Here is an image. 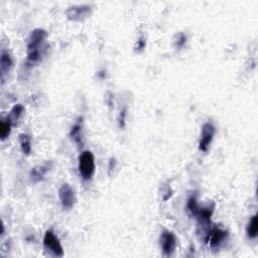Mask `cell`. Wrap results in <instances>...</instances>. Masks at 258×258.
Segmentation results:
<instances>
[{"label":"cell","instance_id":"6da1fadb","mask_svg":"<svg viewBox=\"0 0 258 258\" xmlns=\"http://www.w3.org/2000/svg\"><path fill=\"white\" fill-rule=\"evenodd\" d=\"M48 33L43 28H36L29 35L27 42V67L40 63L47 54Z\"/></svg>","mask_w":258,"mask_h":258},{"label":"cell","instance_id":"7a4b0ae2","mask_svg":"<svg viewBox=\"0 0 258 258\" xmlns=\"http://www.w3.org/2000/svg\"><path fill=\"white\" fill-rule=\"evenodd\" d=\"M187 208L190 213L201 224L206 225V226H209L211 224V218H212V215H213L214 208H215L214 204H212L211 206H208V207H201L198 203L197 197L193 195L188 200Z\"/></svg>","mask_w":258,"mask_h":258},{"label":"cell","instance_id":"3957f363","mask_svg":"<svg viewBox=\"0 0 258 258\" xmlns=\"http://www.w3.org/2000/svg\"><path fill=\"white\" fill-rule=\"evenodd\" d=\"M96 164L94 155L90 150H85L79 157V173L83 179L89 180L95 174Z\"/></svg>","mask_w":258,"mask_h":258},{"label":"cell","instance_id":"277c9868","mask_svg":"<svg viewBox=\"0 0 258 258\" xmlns=\"http://www.w3.org/2000/svg\"><path fill=\"white\" fill-rule=\"evenodd\" d=\"M228 237V232L219 227H212L205 233V243L212 249L219 248Z\"/></svg>","mask_w":258,"mask_h":258},{"label":"cell","instance_id":"5b68a950","mask_svg":"<svg viewBox=\"0 0 258 258\" xmlns=\"http://www.w3.org/2000/svg\"><path fill=\"white\" fill-rule=\"evenodd\" d=\"M43 246L44 249L49 254L55 257H63L64 256V248L60 244L59 238L52 230H48L43 237Z\"/></svg>","mask_w":258,"mask_h":258},{"label":"cell","instance_id":"8992f818","mask_svg":"<svg viewBox=\"0 0 258 258\" xmlns=\"http://www.w3.org/2000/svg\"><path fill=\"white\" fill-rule=\"evenodd\" d=\"M216 133V127L213 122L208 121L203 126L201 130V136L199 140V149L203 153H207L212 141H213L214 135Z\"/></svg>","mask_w":258,"mask_h":258},{"label":"cell","instance_id":"52a82bcc","mask_svg":"<svg viewBox=\"0 0 258 258\" xmlns=\"http://www.w3.org/2000/svg\"><path fill=\"white\" fill-rule=\"evenodd\" d=\"M91 13H92V6L89 4L73 5L66 10L67 18L73 21H83L90 17Z\"/></svg>","mask_w":258,"mask_h":258},{"label":"cell","instance_id":"ba28073f","mask_svg":"<svg viewBox=\"0 0 258 258\" xmlns=\"http://www.w3.org/2000/svg\"><path fill=\"white\" fill-rule=\"evenodd\" d=\"M178 240L176 235L169 230H164L159 237V244L164 256H172L177 248Z\"/></svg>","mask_w":258,"mask_h":258},{"label":"cell","instance_id":"9c48e42d","mask_svg":"<svg viewBox=\"0 0 258 258\" xmlns=\"http://www.w3.org/2000/svg\"><path fill=\"white\" fill-rule=\"evenodd\" d=\"M59 197L60 203H62V207L65 210H71L75 206L76 201H77L75 192L69 184H64L60 188Z\"/></svg>","mask_w":258,"mask_h":258},{"label":"cell","instance_id":"30bf717a","mask_svg":"<svg viewBox=\"0 0 258 258\" xmlns=\"http://www.w3.org/2000/svg\"><path fill=\"white\" fill-rule=\"evenodd\" d=\"M53 168V161L48 160L43 162L41 165L35 166L34 169L30 171V178H32V180L34 183H39V181H41L43 178L45 177Z\"/></svg>","mask_w":258,"mask_h":258},{"label":"cell","instance_id":"8fae6325","mask_svg":"<svg viewBox=\"0 0 258 258\" xmlns=\"http://www.w3.org/2000/svg\"><path fill=\"white\" fill-rule=\"evenodd\" d=\"M13 66L12 58L6 50H2L1 56H0V73H1V79L4 80L5 76L10 72Z\"/></svg>","mask_w":258,"mask_h":258},{"label":"cell","instance_id":"7c38bea8","mask_svg":"<svg viewBox=\"0 0 258 258\" xmlns=\"http://www.w3.org/2000/svg\"><path fill=\"white\" fill-rule=\"evenodd\" d=\"M82 128H83V117H79L71 131H70V136L77 142L79 145L82 144Z\"/></svg>","mask_w":258,"mask_h":258},{"label":"cell","instance_id":"4fadbf2b","mask_svg":"<svg viewBox=\"0 0 258 258\" xmlns=\"http://www.w3.org/2000/svg\"><path fill=\"white\" fill-rule=\"evenodd\" d=\"M246 233L249 239H255L258 235V217L255 214L254 216L251 217L249 220V223L247 225L246 228Z\"/></svg>","mask_w":258,"mask_h":258},{"label":"cell","instance_id":"5bb4252c","mask_svg":"<svg viewBox=\"0 0 258 258\" xmlns=\"http://www.w3.org/2000/svg\"><path fill=\"white\" fill-rule=\"evenodd\" d=\"M20 143L21 151L25 156L32 153V138L28 134L22 133L20 135Z\"/></svg>","mask_w":258,"mask_h":258},{"label":"cell","instance_id":"9a60e30c","mask_svg":"<svg viewBox=\"0 0 258 258\" xmlns=\"http://www.w3.org/2000/svg\"><path fill=\"white\" fill-rule=\"evenodd\" d=\"M12 125V122L7 117L2 119L1 123H0V138H1V140H5L10 135Z\"/></svg>","mask_w":258,"mask_h":258},{"label":"cell","instance_id":"2e32d148","mask_svg":"<svg viewBox=\"0 0 258 258\" xmlns=\"http://www.w3.org/2000/svg\"><path fill=\"white\" fill-rule=\"evenodd\" d=\"M23 111H24V107L21 104L14 105L13 108L10 111V113L8 114L7 118L11 121L12 124H14L15 122H18V121L20 120V118L21 117Z\"/></svg>","mask_w":258,"mask_h":258},{"label":"cell","instance_id":"e0dca14e","mask_svg":"<svg viewBox=\"0 0 258 258\" xmlns=\"http://www.w3.org/2000/svg\"><path fill=\"white\" fill-rule=\"evenodd\" d=\"M187 40H188V37H187L185 34H183V33H180V34L177 35L176 40H175V45H176V48H177V49L183 48L184 45L186 44V42H187Z\"/></svg>","mask_w":258,"mask_h":258},{"label":"cell","instance_id":"ac0fdd59","mask_svg":"<svg viewBox=\"0 0 258 258\" xmlns=\"http://www.w3.org/2000/svg\"><path fill=\"white\" fill-rule=\"evenodd\" d=\"M126 116H127V109H126V108H123L122 110L120 111L119 118H118V121H119V127H120V128H124V127H125V120H126Z\"/></svg>","mask_w":258,"mask_h":258},{"label":"cell","instance_id":"d6986e66","mask_svg":"<svg viewBox=\"0 0 258 258\" xmlns=\"http://www.w3.org/2000/svg\"><path fill=\"white\" fill-rule=\"evenodd\" d=\"M145 44H146V42H145L144 39L141 37V38L138 40V43H136V47H135L136 51H139V52L142 51V50L145 48Z\"/></svg>","mask_w":258,"mask_h":258}]
</instances>
